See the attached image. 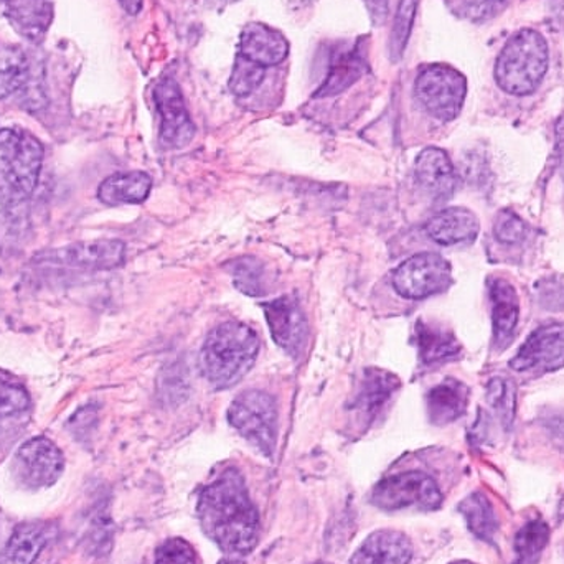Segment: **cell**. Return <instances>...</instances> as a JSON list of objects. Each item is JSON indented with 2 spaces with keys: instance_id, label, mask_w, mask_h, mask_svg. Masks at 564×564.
<instances>
[{
  "instance_id": "83f0119b",
  "label": "cell",
  "mask_w": 564,
  "mask_h": 564,
  "mask_svg": "<svg viewBox=\"0 0 564 564\" xmlns=\"http://www.w3.org/2000/svg\"><path fill=\"white\" fill-rule=\"evenodd\" d=\"M550 529L542 519L523 525L513 540L516 560L512 564H539L543 550L549 545Z\"/></svg>"
},
{
  "instance_id": "7a4b0ae2",
  "label": "cell",
  "mask_w": 564,
  "mask_h": 564,
  "mask_svg": "<svg viewBox=\"0 0 564 564\" xmlns=\"http://www.w3.org/2000/svg\"><path fill=\"white\" fill-rule=\"evenodd\" d=\"M260 354V338L243 322H224L208 334L202 347L200 371L218 390L234 387L253 368Z\"/></svg>"
},
{
  "instance_id": "2e32d148",
  "label": "cell",
  "mask_w": 564,
  "mask_h": 564,
  "mask_svg": "<svg viewBox=\"0 0 564 564\" xmlns=\"http://www.w3.org/2000/svg\"><path fill=\"white\" fill-rule=\"evenodd\" d=\"M413 543L398 530L371 533L351 556L348 564H410Z\"/></svg>"
},
{
  "instance_id": "8992f818",
  "label": "cell",
  "mask_w": 564,
  "mask_h": 564,
  "mask_svg": "<svg viewBox=\"0 0 564 564\" xmlns=\"http://www.w3.org/2000/svg\"><path fill=\"white\" fill-rule=\"evenodd\" d=\"M416 98L433 118L453 121L460 115L467 82L463 73L449 65H426L417 73Z\"/></svg>"
},
{
  "instance_id": "5bb4252c",
  "label": "cell",
  "mask_w": 564,
  "mask_h": 564,
  "mask_svg": "<svg viewBox=\"0 0 564 564\" xmlns=\"http://www.w3.org/2000/svg\"><path fill=\"white\" fill-rule=\"evenodd\" d=\"M126 247L122 241H95L78 243L52 251L46 260L86 270H112L124 261Z\"/></svg>"
},
{
  "instance_id": "ffe728a7",
  "label": "cell",
  "mask_w": 564,
  "mask_h": 564,
  "mask_svg": "<svg viewBox=\"0 0 564 564\" xmlns=\"http://www.w3.org/2000/svg\"><path fill=\"white\" fill-rule=\"evenodd\" d=\"M55 527L46 522H25L15 527L3 546L0 564H33L52 540Z\"/></svg>"
},
{
  "instance_id": "d6a6232c",
  "label": "cell",
  "mask_w": 564,
  "mask_h": 564,
  "mask_svg": "<svg viewBox=\"0 0 564 564\" xmlns=\"http://www.w3.org/2000/svg\"><path fill=\"white\" fill-rule=\"evenodd\" d=\"M235 284L248 295H260L264 288V270L260 261L245 258L234 268Z\"/></svg>"
},
{
  "instance_id": "5b68a950",
  "label": "cell",
  "mask_w": 564,
  "mask_h": 564,
  "mask_svg": "<svg viewBox=\"0 0 564 564\" xmlns=\"http://www.w3.org/2000/svg\"><path fill=\"white\" fill-rule=\"evenodd\" d=\"M231 426L267 457H273L278 441V404L267 391L238 394L228 410Z\"/></svg>"
},
{
  "instance_id": "9c48e42d",
  "label": "cell",
  "mask_w": 564,
  "mask_h": 564,
  "mask_svg": "<svg viewBox=\"0 0 564 564\" xmlns=\"http://www.w3.org/2000/svg\"><path fill=\"white\" fill-rule=\"evenodd\" d=\"M65 470L62 451L48 437H33L17 451L13 473L30 489H46L56 484Z\"/></svg>"
},
{
  "instance_id": "d590c367",
  "label": "cell",
  "mask_w": 564,
  "mask_h": 564,
  "mask_svg": "<svg viewBox=\"0 0 564 564\" xmlns=\"http://www.w3.org/2000/svg\"><path fill=\"white\" fill-rule=\"evenodd\" d=\"M506 0H463L464 13L473 20L492 17Z\"/></svg>"
},
{
  "instance_id": "4316f807",
  "label": "cell",
  "mask_w": 564,
  "mask_h": 564,
  "mask_svg": "<svg viewBox=\"0 0 564 564\" xmlns=\"http://www.w3.org/2000/svg\"><path fill=\"white\" fill-rule=\"evenodd\" d=\"M29 76L26 53L20 46L0 43V99L22 89Z\"/></svg>"
},
{
  "instance_id": "3957f363",
  "label": "cell",
  "mask_w": 564,
  "mask_h": 564,
  "mask_svg": "<svg viewBox=\"0 0 564 564\" xmlns=\"http://www.w3.org/2000/svg\"><path fill=\"white\" fill-rule=\"evenodd\" d=\"M43 145L22 128L0 131V205L17 210L32 198L43 164Z\"/></svg>"
},
{
  "instance_id": "e575fe53",
  "label": "cell",
  "mask_w": 564,
  "mask_h": 564,
  "mask_svg": "<svg viewBox=\"0 0 564 564\" xmlns=\"http://www.w3.org/2000/svg\"><path fill=\"white\" fill-rule=\"evenodd\" d=\"M494 234L500 243L519 245L527 238V225L512 212H502L494 225Z\"/></svg>"
},
{
  "instance_id": "ab89813d",
  "label": "cell",
  "mask_w": 564,
  "mask_h": 564,
  "mask_svg": "<svg viewBox=\"0 0 564 564\" xmlns=\"http://www.w3.org/2000/svg\"><path fill=\"white\" fill-rule=\"evenodd\" d=\"M218 564H245L243 560L238 558V556H230V558L221 560Z\"/></svg>"
},
{
  "instance_id": "e0dca14e",
  "label": "cell",
  "mask_w": 564,
  "mask_h": 564,
  "mask_svg": "<svg viewBox=\"0 0 564 564\" xmlns=\"http://www.w3.org/2000/svg\"><path fill=\"white\" fill-rule=\"evenodd\" d=\"M288 53L289 43L285 36L264 23H250L241 32L238 55L263 66V68L280 65L284 62Z\"/></svg>"
},
{
  "instance_id": "d4e9b609",
  "label": "cell",
  "mask_w": 564,
  "mask_h": 564,
  "mask_svg": "<svg viewBox=\"0 0 564 564\" xmlns=\"http://www.w3.org/2000/svg\"><path fill=\"white\" fill-rule=\"evenodd\" d=\"M152 178L145 172H128L106 178L98 188V198L102 204H142L151 194Z\"/></svg>"
},
{
  "instance_id": "277c9868",
  "label": "cell",
  "mask_w": 564,
  "mask_h": 564,
  "mask_svg": "<svg viewBox=\"0 0 564 564\" xmlns=\"http://www.w3.org/2000/svg\"><path fill=\"white\" fill-rule=\"evenodd\" d=\"M546 69V40L536 30L523 29L517 32L500 52L496 63V82L509 95H532L542 83Z\"/></svg>"
},
{
  "instance_id": "836d02e7",
  "label": "cell",
  "mask_w": 564,
  "mask_h": 564,
  "mask_svg": "<svg viewBox=\"0 0 564 564\" xmlns=\"http://www.w3.org/2000/svg\"><path fill=\"white\" fill-rule=\"evenodd\" d=\"M154 564H198V556L184 539H169L155 550Z\"/></svg>"
},
{
  "instance_id": "1f68e13d",
  "label": "cell",
  "mask_w": 564,
  "mask_h": 564,
  "mask_svg": "<svg viewBox=\"0 0 564 564\" xmlns=\"http://www.w3.org/2000/svg\"><path fill=\"white\" fill-rule=\"evenodd\" d=\"M264 76H267V68L238 55L234 73L230 76V89L235 95L245 98L260 88Z\"/></svg>"
},
{
  "instance_id": "cb8c5ba5",
  "label": "cell",
  "mask_w": 564,
  "mask_h": 564,
  "mask_svg": "<svg viewBox=\"0 0 564 564\" xmlns=\"http://www.w3.org/2000/svg\"><path fill=\"white\" fill-rule=\"evenodd\" d=\"M416 344L424 365L446 364L459 357L463 350L453 332L423 321L416 325Z\"/></svg>"
},
{
  "instance_id": "f546056e",
  "label": "cell",
  "mask_w": 564,
  "mask_h": 564,
  "mask_svg": "<svg viewBox=\"0 0 564 564\" xmlns=\"http://www.w3.org/2000/svg\"><path fill=\"white\" fill-rule=\"evenodd\" d=\"M487 401L499 416L506 430L512 427L516 417V387L507 378H494L487 387Z\"/></svg>"
},
{
  "instance_id": "484cf974",
  "label": "cell",
  "mask_w": 564,
  "mask_h": 564,
  "mask_svg": "<svg viewBox=\"0 0 564 564\" xmlns=\"http://www.w3.org/2000/svg\"><path fill=\"white\" fill-rule=\"evenodd\" d=\"M459 512L463 513L470 532L482 540V542H494V536L499 532V519L492 503L484 494H470L459 506Z\"/></svg>"
},
{
  "instance_id": "d6986e66",
  "label": "cell",
  "mask_w": 564,
  "mask_h": 564,
  "mask_svg": "<svg viewBox=\"0 0 564 564\" xmlns=\"http://www.w3.org/2000/svg\"><path fill=\"white\" fill-rule=\"evenodd\" d=\"M492 301L494 341L499 350H506L516 337L520 304L516 288L503 278H494L489 282Z\"/></svg>"
},
{
  "instance_id": "603a6c76",
  "label": "cell",
  "mask_w": 564,
  "mask_h": 564,
  "mask_svg": "<svg viewBox=\"0 0 564 564\" xmlns=\"http://www.w3.org/2000/svg\"><path fill=\"white\" fill-rule=\"evenodd\" d=\"M427 414L437 426L459 420L469 403V388L459 380L447 378L427 393Z\"/></svg>"
},
{
  "instance_id": "6da1fadb",
  "label": "cell",
  "mask_w": 564,
  "mask_h": 564,
  "mask_svg": "<svg viewBox=\"0 0 564 564\" xmlns=\"http://www.w3.org/2000/svg\"><path fill=\"white\" fill-rule=\"evenodd\" d=\"M205 535L230 556L250 555L260 540V517L240 470L221 473L204 487L197 503Z\"/></svg>"
},
{
  "instance_id": "74e56055",
  "label": "cell",
  "mask_w": 564,
  "mask_h": 564,
  "mask_svg": "<svg viewBox=\"0 0 564 564\" xmlns=\"http://www.w3.org/2000/svg\"><path fill=\"white\" fill-rule=\"evenodd\" d=\"M556 151H558V161L564 177V112L556 122Z\"/></svg>"
},
{
  "instance_id": "ac0fdd59",
  "label": "cell",
  "mask_w": 564,
  "mask_h": 564,
  "mask_svg": "<svg viewBox=\"0 0 564 564\" xmlns=\"http://www.w3.org/2000/svg\"><path fill=\"white\" fill-rule=\"evenodd\" d=\"M479 230V218L463 207L446 208L426 225L427 237L443 247L473 243Z\"/></svg>"
},
{
  "instance_id": "f1b7e54d",
  "label": "cell",
  "mask_w": 564,
  "mask_h": 564,
  "mask_svg": "<svg viewBox=\"0 0 564 564\" xmlns=\"http://www.w3.org/2000/svg\"><path fill=\"white\" fill-rule=\"evenodd\" d=\"M30 406V394L22 380L0 368V417L15 416Z\"/></svg>"
},
{
  "instance_id": "9a60e30c",
  "label": "cell",
  "mask_w": 564,
  "mask_h": 564,
  "mask_svg": "<svg viewBox=\"0 0 564 564\" xmlns=\"http://www.w3.org/2000/svg\"><path fill=\"white\" fill-rule=\"evenodd\" d=\"M0 9L17 33L32 43L42 42L53 20V0H0Z\"/></svg>"
},
{
  "instance_id": "7402d4cb",
  "label": "cell",
  "mask_w": 564,
  "mask_h": 564,
  "mask_svg": "<svg viewBox=\"0 0 564 564\" xmlns=\"http://www.w3.org/2000/svg\"><path fill=\"white\" fill-rule=\"evenodd\" d=\"M368 72L367 58L360 46L341 50L332 58L327 78L324 85L315 93V98H328V96L340 95L345 89L358 82Z\"/></svg>"
},
{
  "instance_id": "52a82bcc",
  "label": "cell",
  "mask_w": 564,
  "mask_h": 564,
  "mask_svg": "<svg viewBox=\"0 0 564 564\" xmlns=\"http://www.w3.org/2000/svg\"><path fill=\"white\" fill-rule=\"evenodd\" d=\"M371 503L378 509L394 510L416 507L421 510H437L443 503V494L433 477L420 470L394 474L375 486Z\"/></svg>"
},
{
  "instance_id": "4fadbf2b",
  "label": "cell",
  "mask_w": 564,
  "mask_h": 564,
  "mask_svg": "<svg viewBox=\"0 0 564 564\" xmlns=\"http://www.w3.org/2000/svg\"><path fill=\"white\" fill-rule=\"evenodd\" d=\"M414 172H416L417 184L434 200H447L456 192V169L443 149H424L417 155Z\"/></svg>"
},
{
  "instance_id": "4dcf8cb0",
  "label": "cell",
  "mask_w": 564,
  "mask_h": 564,
  "mask_svg": "<svg viewBox=\"0 0 564 564\" xmlns=\"http://www.w3.org/2000/svg\"><path fill=\"white\" fill-rule=\"evenodd\" d=\"M417 3H420V0H401L400 6H398L390 42V53L393 62H398L403 56L404 48H406L408 42H410Z\"/></svg>"
},
{
  "instance_id": "8d00e7d4",
  "label": "cell",
  "mask_w": 564,
  "mask_h": 564,
  "mask_svg": "<svg viewBox=\"0 0 564 564\" xmlns=\"http://www.w3.org/2000/svg\"><path fill=\"white\" fill-rule=\"evenodd\" d=\"M365 3L370 10L371 20L375 23H383L388 9H390V2L388 0H365Z\"/></svg>"
},
{
  "instance_id": "44dd1931",
  "label": "cell",
  "mask_w": 564,
  "mask_h": 564,
  "mask_svg": "<svg viewBox=\"0 0 564 564\" xmlns=\"http://www.w3.org/2000/svg\"><path fill=\"white\" fill-rule=\"evenodd\" d=\"M400 387L401 381L397 375L380 368H368L361 378V387L358 388L351 410L357 411L364 420L371 421Z\"/></svg>"
},
{
  "instance_id": "60d3db41",
  "label": "cell",
  "mask_w": 564,
  "mask_h": 564,
  "mask_svg": "<svg viewBox=\"0 0 564 564\" xmlns=\"http://www.w3.org/2000/svg\"><path fill=\"white\" fill-rule=\"evenodd\" d=\"M215 3H220V6H227V3L237 2V0H214Z\"/></svg>"
},
{
  "instance_id": "7c38bea8",
  "label": "cell",
  "mask_w": 564,
  "mask_h": 564,
  "mask_svg": "<svg viewBox=\"0 0 564 564\" xmlns=\"http://www.w3.org/2000/svg\"><path fill=\"white\" fill-rule=\"evenodd\" d=\"M273 340L291 357H299L307 341V321L294 295H282L263 304Z\"/></svg>"
},
{
  "instance_id": "7bdbcfd3",
  "label": "cell",
  "mask_w": 564,
  "mask_h": 564,
  "mask_svg": "<svg viewBox=\"0 0 564 564\" xmlns=\"http://www.w3.org/2000/svg\"><path fill=\"white\" fill-rule=\"evenodd\" d=\"M315 564H330V563H315Z\"/></svg>"
},
{
  "instance_id": "ba28073f",
  "label": "cell",
  "mask_w": 564,
  "mask_h": 564,
  "mask_svg": "<svg viewBox=\"0 0 564 564\" xmlns=\"http://www.w3.org/2000/svg\"><path fill=\"white\" fill-rule=\"evenodd\" d=\"M453 284V268L440 254L421 253L408 258L393 274V288L411 301L441 294Z\"/></svg>"
},
{
  "instance_id": "f35d334b",
  "label": "cell",
  "mask_w": 564,
  "mask_h": 564,
  "mask_svg": "<svg viewBox=\"0 0 564 564\" xmlns=\"http://www.w3.org/2000/svg\"><path fill=\"white\" fill-rule=\"evenodd\" d=\"M118 2L121 3L122 9L131 13V15L141 12L142 0H118Z\"/></svg>"
},
{
  "instance_id": "b9f144b4",
  "label": "cell",
  "mask_w": 564,
  "mask_h": 564,
  "mask_svg": "<svg viewBox=\"0 0 564 564\" xmlns=\"http://www.w3.org/2000/svg\"><path fill=\"white\" fill-rule=\"evenodd\" d=\"M451 564H474V563H470V562H454V563H451Z\"/></svg>"
},
{
  "instance_id": "8fae6325",
  "label": "cell",
  "mask_w": 564,
  "mask_h": 564,
  "mask_svg": "<svg viewBox=\"0 0 564 564\" xmlns=\"http://www.w3.org/2000/svg\"><path fill=\"white\" fill-rule=\"evenodd\" d=\"M155 108L161 118V141L167 148H184L194 139L195 126L185 106L181 86L164 78L154 89Z\"/></svg>"
},
{
  "instance_id": "30bf717a",
  "label": "cell",
  "mask_w": 564,
  "mask_h": 564,
  "mask_svg": "<svg viewBox=\"0 0 564 564\" xmlns=\"http://www.w3.org/2000/svg\"><path fill=\"white\" fill-rule=\"evenodd\" d=\"M564 365V322H549L532 332L510 368L520 373L543 375Z\"/></svg>"
}]
</instances>
